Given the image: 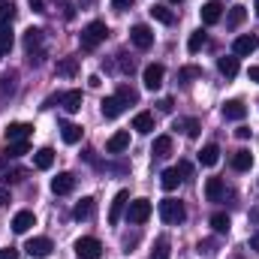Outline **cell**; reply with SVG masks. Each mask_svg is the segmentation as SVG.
<instances>
[{
    "label": "cell",
    "mask_w": 259,
    "mask_h": 259,
    "mask_svg": "<svg viewBox=\"0 0 259 259\" xmlns=\"http://www.w3.org/2000/svg\"><path fill=\"white\" fill-rule=\"evenodd\" d=\"M106 36H109L106 21H91V24L81 30V49H84V52H94V49H97Z\"/></svg>",
    "instance_id": "cell-1"
},
{
    "label": "cell",
    "mask_w": 259,
    "mask_h": 259,
    "mask_svg": "<svg viewBox=\"0 0 259 259\" xmlns=\"http://www.w3.org/2000/svg\"><path fill=\"white\" fill-rule=\"evenodd\" d=\"M160 217H163V223H169V226H181V223L187 220V211H184V205H181L178 199H163V202H160Z\"/></svg>",
    "instance_id": "cell-2"
},
{
    "label": "cell",
    "mask_w": 259,
    "mask_h": 259,
    "mask_svg": "<svg viewBox=\"0 0 259 259\" xmlns=\"http://www.w3.org/2000/svg\"><path fill=\"white\" fill-rule=\"evenodd\" d=\"M75 256L78 259H100L103 256V244H100V238H78L75 241Z\"/></svg>",
    "instance_id": "cell-3"
},
{
    "label": "cell",
    "mask_w": 259,
    "mask_h": 259,
    "mask_svg": "<svg viewBox=\"0 0 259 259\" xmlns=\"http://www.w3.org/2000/svg\"><path fill=\"white\" fill-rule=\"evenodd\" d=\"M256 49H259L256 33H244V36H238V39L232 42V55H235V58H250Z\"/></svg>",
    "instance_id": "cell-4"
},
{
    "label": "cell",
    "mask_w": 259,
    "mask_h": 259,
    "mask_svg": "<svg viewBox=\"0 0 259 259\" xmlns=\"http://www.w3.org/2000/svg\"><path fill=\"white\" fill-rule=\"evenodd\" d=\"M148 217H151V202H148V199H133L130 208H127V220L136 223V226H142Z\"/></svg>",
    "instance_id": "cell-5"
},
{
    "label": "cell",
    "mask_w": 259,
    "mask_h": 259,
    "mask_svg": "<svg viewBox=\"0 0 259 259\" xmlns=\"http://www.w3.org/2000/svg\"><path fill=\"white\" fill-rule=\"evenodd\" d=\"M130 39H133V46H136V49H142V52H145V49H151V46H154V30H151L148 24H136V27L130 30Z\"/></svg>",
    "instance_id": "cell-6"
},
{
    "label": "cell",
    "mask_w": 259,
    "mask_h": 259,
    "mask_svg": "<svg viewBox=\"0 0 259 259\" xmlns=\"http://www.w3.org/2000/svg\"><path fill=\"white\" fill-rule=\"evenodd\" d=\"M24 250H27L33 259H42V256H49V253L55 250V244H52V238L39 235V238H30V241L24 244Z\"/></svg>",
    "instance_id": "cell-7"
},
{
    "label": "cell",
    "mask_w": 259,
    "mask_h": 259,
    "mask_svg": "<svg viewBox=\"0 0 259 259\" xmlns=\"http://www.w3.org/2000/svg\"><path fill=\"white\" fill-rule=\"evenodd\" d=\"M163 75H166L163 64H148L145 66V72H142V81H145L148 91H157V88L163 84Z\"/></svg>",
    "instance_id": "cell-8"
},
{
    "label": "cell",
    "mask_w": 259,
    "mask_h": 259,
    "mask_svg": "<svg viewBox=\"0 0 259 259\" xmlns=\"http://www.w3.org/2000/svg\"><path fill=\"white\" fill-rule=\"evenodd\" d=\"M72 190H75V175L72 172H61L58 178H52V193L66 196V193H72Z\"/></svg>",
    "instance_id": "cell-9"
},
{
    "label": "cell",
    "mask_w": 259,
    "mask_h": 259,
    "mask_svg": "<svg viewBox=\"0 0 259 259\" xmlns=\"http://www.w3.org/2000/svg\"><path fill=\"white\" fill-rule=\"evenodd\" d=\"M33 133V127L30 124H9V127L3 130V136H6V142H27V136Z\"/></svg>",
    "instance_id": "cell-10"
},
{
    "label": "cell",
    "mask_w": 259,
    "mask_h": 259,
    "mask_svg": "<svg viewBox=\"0 0 259 259\" xmlns=\"http://www.w3.org/2000/svg\"><path fill=\"white\" fill-rule=\"evenodd\" d=\"M30 226H36V217H33V211H18V214L12 217V232L24 235Z\"/></svg>",
    "instance_id": "cell-11"
},
{
    "label": "cell",
    "mask_w": 259,
    "mask_h": 259,
    "mask_svg": "<svg viewBox=\"0 0 259 259\" xmlns=\"http://www.w3.org/2000/svg\"><path fill=\"white\" fill-rule=\"evenodd\" d=\"M127 148H130V133L127 130H118V133L106 142V151H109V154H121V151H127Z\"/></svg>",
    "instance_id": "cell-12"
},
{
    "label": "cell",
    "mask_w": 259,
    "mask_h": 259,
    "mask_svg": "<svg viewBox=\"0 0 259 259\" xmlns=\"http://www.w3.org/2000/svg\"><path fill=\"white\" fill-rule=\"evenodd\" d=\"M244 115H247V106H244L241 100H229V103L223 106V118H226V121H244Z\"/></svg>",
    "instance_id": "cell-13"
},
{
    "label": "cell",
    "mask_w": 259,
    "mask_h": 259,
    "mask_svg": "<svg viewBox=\"0 0 259 259\" xmlns=\"http://www.w3.org/2000/svg\"><path fill=\"white\" fill-rule=\"evenodd\" d=\"M220 15H223V6H220L217 0H208V3L202 6V24H217Z\"/></svg>",
    "instance_id": "cell-14"
},
{
    "label": "cell",
    "mask_w": 259,
    "mask_h": 259,
    "mask_svg": "<svg viewBox=\"0 0 259 259\" xmlns=\"http://www.w3.org/2000/svg\"><path fill=\"white\" fill-rule=\"evenodd\" d=\"M223 193H226L223 178H208V181H205V199H208V202H220Z\"/></svg>",
    "instance_id": "cell-15"
},
{
    "label": "cell",
    "mask_w": 259,
    "mask_h": 259,
    "mask_svg": "<svg viewBox=\"0 0 259 259\" xmlns=\"http://www.w3.org/2000/svg\"><path fill=\"white\" fill-rule=\"evenodd\" d=\"M15 46V33H12V24L9 21H0V55H9Z\"/></svg>",
    "instance_id": "cell-16"
},
{
    "label": "cell",
    "mask_w": 259,
    "mask_h": 259,
    "mask_svg": "<svg viewBox=\"0 0 259 259\" xmlns=\"http://www.w3.org/2000/svg\"><path fill=\"white\" fill-rule=\"evenodd\" d=\"M229 163H232V169H235V172H247V169L253 166V154L241 148V151H235V154H232V160H229Z\"/></svg>",
    "instance_id": "cell-17"
},
{
    "label": "cell",
    "mask_w": 259,
    "mask_h": 259,
    "mask_svg": "<svg viewBox=\"0 0 259 259\" xmlns=\"http://www.w3.org/2000/svg\"><path fill=\"white\" fill-rule=\"evenodd\" d=\"M184 178H181V172H178V166L175 169H166L163 175H160V184H163V190L166 193H172V190H178V184H181Z\"/></svg>",
    "instance_id": "cell-18"
},
{
    "label": "cell",
    "mask_w": 259,
    "mask_h": 259,
    "mask_svg": "<svg viewBox=\"0 0 259 259\" xmlns=\"http://www.w3.org/2000/svg\"><path fill=\"white\" fill-rule=\"evenodd\" d=\"M127 199H130V193H127V190H121V193L115 196V202H112V208H109V223H112V226H115V223L121 220V211H124Z\"/></svg>",
    "instance_id": "cell-19"
},
{
    "label": "cell",
    "mask_w": 259,
    "mask_h": 259,
    "mask_svg": "<svg viewBox=\"0 0 259 259\" xmlns=\"http://www.w3.org/2000/svg\"><path fill=\"white\" fill-rule=\"evenodd\" d=\"M33 166L42 169V172L52 169V166H55V151H52V148H39V151L33 154Z\"/></svg>",
    "instance_id": "cell-20"
},
{
    "label": "cell",
    "mask_w": 259,
    "mask_h": 259,
    "mask_svg": "<svg viewBox=\"0 0 259 259\" xmlns=\"http://www.w3.org/2000/svg\"><path fill=\"white\" fill-rule=\"evenodd\" d=\"M61 106H64L69 115H75L81 109V91H66L64 97H61Z\"/></svg>",
    "instance_id": "cell-21"
},
{
    "label": "cell",
    "mask_w": 259,
    "mask_h": 259,
    "mask_svg": "<svg viewBox=\"0 0 259 259\" xmlns=\"http://www.w3.org/2000/svg\"><path fill=\"white\" fill-rule=\"evenodd\" d=\"M100 109H103V115H106V118H118V115L124 112V103H121L118 97H106V100L100 103Z\"/></svg>",
    "instance_id": "cell-22"
},
{
    "label": "cell",
    "mask_w": 259,
    "mask_h": 259,
    "mask_svg": "<svg viewBox=\"0 0 259 259\" xmlns=\"http://www.w3.org/2000/svg\"><path fill=\"white\" fill-rule=\"evenodd\" d=\"M151 154H154V157H160V160H163V157H169V154H172V136H157V139H154Z\"/></svg>",
    "instance_id": "cell-23"
},
{
    "label": "cell",
    "mask_w": 259,
    "mask_h": 259,
    "mask_svg": "<svg viewBox=\"0 0 259 259\" xmlns=\"http://www.w3.org/2000/svg\"><path fill=\"white\" fill-rule=\"evenodd\" d=\"M91 214H94V199L91 196H84L81 202H75V208H72L75 220H91Z\"/></svg>",
    "instance_id": "cell-24"
},
{
    "label": "cell",
    "mask_w": 259,
    "mask_h": 259,
    "mask_svg": "<svg viewBox=\"0 0 259 259\" xmlns=\"http://www.w3.org/2000/svg\"><path fill=\"white\" fill-rule=\"evenodd\" d=\"M55 69H58V75H64V78H72V75H78V58H61Z\"/></svg>",
    "instance_id": "cell-25"
},
{
    "label": "cell",
    "mask_w": 259,
    "mask_h": 259,
    "mask_svg": "<svg viewBox=\"0 0 259 259\" xmlns=\"http://www.w3.org/2000/svg\"><path fill=\"white\" fill-rule=\"evenodd\" d=\"M61 139H64L66 145L81 142V127H78V124H69V121H64V124H61Z\"/></svg>",
    "instance_id": "cell-26"
},
{
    "label": "cell",
    "mask_w": 259,
    "mask_h": 259,
    "mask_svg": "<svg viewBox=\"0 0 259 259\" xmlns=\"http://www.w3.org/2000/svg\"><path fill=\"white\" fill-rule=\"evenodd\" d=\"M244 18H247V9H244V6H232V9H229V15H226V27H229V30H235V27H241V24H244Z\"/></svg>",
    "instance_id": "cell-27"
},
{
    "label": "cell",
    "mask_w": 259,
    "mask_h": 259,
    "mask_svg": "<svg viewBox=\"0 0 259 259\" xmlns=\"http://www.w3.org/2000/svg\"><path fill=\"white\" fill-rule=\"evenodd\" d=\"M217 160H220V148L217 145H205L199 151V163L202 166H217Z\"/></svg>",
    "instance_id": "cell-28"
},
{
    "label": "cell",
    "mask_w": 259,
    "mask_h": 259,
    "mask_svg": "<svg viewBox=\"0 0 259 259\" xmlns=\"http://www.w3.org/2000/svg\"><path fill=\"white\" fill-rule=\"evenodd\" d=\"M229 226H232V220H229V214H223V211H217V214H211V229H214L217 235H226V232H229Z\"/></svg>",
    "instance_id": "cell-29"
},
{
    "label": "cell",
    "mask_w": 259,
    "mask_h": 259,
    "mask_svg": "<svg viewBox=\"0 0 259 259\" xmlns=\"http://www.w3.org/2000/svg\"><path fill=\"white\" fill-rule=\"evenodd\" d=\"M133 130H136V133H151V130H154V115H151V112H139V115L133 118Z\"/></svg>",
    "instance_id": "cell-30"
},
{
    "label": "cell",
    "mask_w": 259,
    "mask_h": 259,
    "mask_svg": "<svg viewBox=\"0 0 259 259\" xmlns=\"http://www.w3.org/2000/svg\"><path fill=\"white\" fill-rule=\"evenodd\" d=\"M0 178H3L6 184H15V181H24L27 172H24V169H6V163L0 160Z\"/></svg>",
    "instance_id": "cell-31"
},
{
    "label": "cell",
    "mask_w": 259,
    "mask_h": 259,
    "mask_svg": "<svg viewBox=\"0 0 259 259\" xmlns=\"http://www.w3.org/2000/svg\"><path fill=\"white\" fill-rule=\"evenodd\" d=\"M217 69H220L226 78H235V75H238V58H235V55H232V58H220V61H217Z\"/></svg>",
    "instance_id": "cell-32"
},
{
    "label": "cell",
    "mask_w": 259,
    "mask_h": 259,
    "mask_svg": "<svg viewBox=\"0 0 259 259\" xmlns=\"http://www.w3.org/2000/svg\"><path fill=\"white\" fill-rule=\"evenodd\" d=\"M175 130H184L190 139H196V136H199V130H202V124H199L196 118H178V121H175Z\"/></svg>",
    "instance_id": "cell-33"
},
{
    "label": "cell",
    "mask_w": 259,
    "mask_h": 259,
    "mask_svg": "<svg viewBox=\"0 0 259 259\" xmlns=\"http://www.w3.org/2000/svg\"><path fill=\"white\" fill-rule=\"evenodd\" d=\"M148 12H151L154 21H160V24H172V21H175V12H172L169 6H151Z\"/></svg>",
    "instance_id": "cell-34"
},
{
    "label": "cell",
    "mask_w": 259,
    "mask_h": 259,
    "mask_svg": "<svg viewBox=\"0 0 259 259\" xmlns=\"http://www.w3.org/2000/svg\"><path fill=\"white\" fill-rule=\"evenodd\" d=\"M36 46H42V30L39 27H30V30H24V49L33 55V49Z\"/></svg>",
    "instance_id": "cell-35"
},
{
    "label": "cell",
    "mask_w": 259,
    "mask_h": 259,
    "mask_svg": "<svg viewBox=\"0 0 259 259\" xmlns=\"http://www.w3.org/2000/svg\"><path fill=\"white\" fill-rule=\"evenodd\" d=\"M15 81H18V75H15V72H6V75L0 78V100H6V97H12V94H15Z\"/></svg>",
    "instance_id": "cell-36"
},
{
    "label": "cell",
    "mask_w": 259,
    "mask_h": 259,
    "mask_svg": "<svg viewBox=\"0 0 259 259\" xmlns=\"http://www.w3.org/2000/svg\"><path fill=\"white\" fill-rule=\"evenodd\" d=\"M27 151H30V148H27V142H6V151H3V157H6V160H9V157L15 160V157H24Z\"/></svg>",
    "instance_id": "cell-37"
},
{
    "label": "cell",
    "mask_w": 259,
    "mask_h": 259,
    "mask_svg": "<svg viewBox=\"0 0 259 259\" xmlns=\"http://www.w3.org/2000/svg\"><path fill=\"white\" fill-rule=\"evenodd\" d=\"M115 97H118L124 106H136V103H139V94H136L130 84H118V94H115Z\"/></svg>",
    "instance_id": "cell-38"
},
{
    "label": "cell",
    "mask_w": 259,
    "mask_h": 259,
    "mask_svg": "<svg viewBox=\"0 0 259 259\" xmlns=\"http://www.w3.org/2000/svg\"><path fill=\"white\" fill-rule=\"evenodd\" d=\"M205 42H208L205 30H196V33H190V39H187V49H190V55L202 52V49H205Z\"/></svg>",
    "instance_id": "cell-39"
},
{
    "label": "cell",
    "mask_w": 259,
    "mask_h": 259,
    "mask_svg": "<svg viewBox=\"0 0 259 259\" xmlns=\"http://www.w3.org/2000/svg\"><path fill=\"white\" fill-rule=\"evenodd\" d=\"M193 78H202V66H181L178 69V81H193Z\"/></svg>",
    "instance_id": "cell-40"
},
{
    "label": "cell",
    "mask_w": 259,
    "mask_h": 259,
    "mask_svg": "<svg viewBox=\"0 0 259 259\" xmlns=\"http://www.w3.org/2000/svg\"><path fill=\"white\" fill-rule=\"evenodd\" d=\"M12 18H15V3L12 0H0V21L12 24Z\"/></svg>",
    "instance_id": "cell-41"
},
{
    "label": "cell",
    "mask_w": 259,
    "mask_h": 259,
    "mask_svg": "<svg viewBox=\"0 0 259 259\" xmlns=\"http://www.w3.org/2000/svg\"><path fill=\"white\" fill-rule=\"evenodd\" d=\"M151 259H169V241H166V238L157 241V250H154V256Z\"/></svg>",
    "instance_id": "cell-42"
},
{
    "label": "cell",
    "mask_w": 259,
    "mask_h": 259,
    "mask_svg": "<svg viewBox=\"0 0 259 259\" xmlns=\"http://www.w3.org/2000/svg\"><path fill=\"white\" fill-rule=\"evenodd\" d=\"M133 3H136V0H112V6H115L118 12H124V9H133Z\"/></svg>",
    "instance_id": "cell-43"
},
{
    "label": "cell",
    "mask_w": 259,
    "mask_h": 259,
    "mask_svg": "<svg viewBox=\"0 0 259 259\" xmlns=\"http://www.w3.org/2000/svg\"><path fill=\"white\" fill-rule=\"evenodd\" d=\"M118 58H121V69H124V72H133V69H136L133 58H127V55H118Z\"/></svg>",
    "instance_id": "cell-44"
},
{
    "label": "cell",
    "mask_w": 259,
    "mask_h": 259,
    "mask_svg": "<svg viewBox=\"0 0 259 259\" xmlns=\"http://www.w3.org/2000/svg\"><path fill=\"white\" fill-rule=\"evenodd\" d=\"M0 259H18V250L15 247H0Z\"/></svg>",
    "instance_id": "cell-45"
},
{
    "label": "cell",
    "mask_w": 259,
    "mask_h": 259,
    "mask_svg": "<svg viewBox=\"0 0 259 259\" xmlns=\"http://www.w3.org/2000/svg\"><path fill=\"white\" fill-rule=\"evenodd\" d=\"M157 106H160V112H166V115H169V112H172V109H175V103H172V100H169V97H166V100H160V103H157Z\"/></svg>",
    "instance_id": "cell-46"
},
{
    "label": "cell",
    "mask_w": 259,
    "mask_h": 259,
    "mask_svg": "<svg viewBox=\"0 0 259 259\" xmlns=\"http://www.w3.org/2000/svg\"><path fill=\"white\" fill-rule=\"evenodd\" d=\"M178 172H181L184 178H190V175H193V166H190V163L184 160V163H178Z\"/></svg>",
    "instance_id": "cell-47"
},
{
    "label": "cell",
    "mask_w": 259,
    "mask_h": 259,
    "mask_svg": "<svg viewBox=\"0 0 259 259\" xmlns=\"http://www.w3.org/2000/svg\"><path fill=\"white\" fill-rule=\"evenodd\" d=\"M250 133H253L250 127H238V130H235V136H238V139H250Z\"/></svg>",
    "instance_id": "cell-48"
},
{
    "label": "cell",
    "mask_w": 259,
    "mask_h": 259,
    "mask_svg": "<svg viewBox=\"0 0 259 259\" xmlns=\"http://www.w3.org/2000/svg\"><path fill=\"white\" fill-rule=\"evenodd\" d=\"M250 250H256V253H259V229L250 235Z\"/></svg>",
    "instance_id": "cell-49"
},
{
    "label": "cell",
    "mask_w": 259,
    "mask_h": 259,
    "mask_svg": "<svg viewBox=\"0 0 259 259\" xmlns=\"http://www.w3.org/2000/svg\"><path fill=\"white\" fill-rule=\"evenodd\" d=\"M3 205H9V190H6V187H0V208H3Z\"/></svg>",
    "instance_id": "cell-50"
},
{
    "label": "cell",
    "mask_w": 259,
    "mask_h": 259,
    "mask_svg": "<svg viewBox=\"0 0 259 259\" xmlns=\"http://www.w3.org/2000/svg\"><path fill=\"white\" fill-rule=\"evenodd\" d=\"M30 6H33V12H46V3L42 0H30Z\"/></svg>",
    "instance_id": "cell-51"
},
{
    "label": "cell",
    "mask_w": 259,
    "mask_h": 259,
    "mask_svg": "<svg viewBox=\"0 0 259 259\" xmlns=\"http://www.w3.org/2000/svg\"><path fill=\"white\" fill-rule=\"evenodd\" d=\"M247 75H250V81H259V66H250Z\"/></svg>",
    "instance_id": "cell-52"
},
{
    "label": "cell",
    "mask_w": 259,
    "mask_h": 259,
    "mask_svg": "<svg viewBox=\"0 0 259 259\" xmlns=\"http://www.w3.org/2000/svg\"><path fill=\"white\" fill-rule=\"evenodd\" d=\"M250 220H253V223H259V205H253V208H250Z\"/></svg>",
    "instance_id": "cell-53"
},
{
    "label": "cell",
    "mask_w": 259,
    "mask_h": 259,
    "mask_svg": "<svg viewBox=\"0 0 259 259\" xmlns=\"http://www.w3.org/2000/svg\"><path fill=\"white\" fill-rule=\"evenodd\" d=\"M78 3H81V6H91V3H94V0H78Z\"/></svg>",
    "instance_id": "cell-54"
},
{
    "label": "cell",
    "mask_w": 259,
    "mask_h": 259,
    "mask_svg": "<svg viewBox=\"0 0 259 259\" xmlns=\"http://www.w3.org/2000/svg\"><path fill=\"white\" fill-rule=\"evenodd\" d=\"M253 6H256V15H259V0H256V3H253Z\"/></svg>",
    "instance_id": "cell-55"
},
{
    "label": "cell",
    "mask_w": 259,
    "mask_h": 259,
    "mask_svg": "<svg viewBox=\"0 0 259 259\" xmlns=\"http://www.w3.org/2000/svg\"><path fill=\"white\" fill-rule=\"evenodd\" d=\"M169 3H181V0H169Z\"/></svg>",
    "instance_id": "cell-56"
}]
</instances>
